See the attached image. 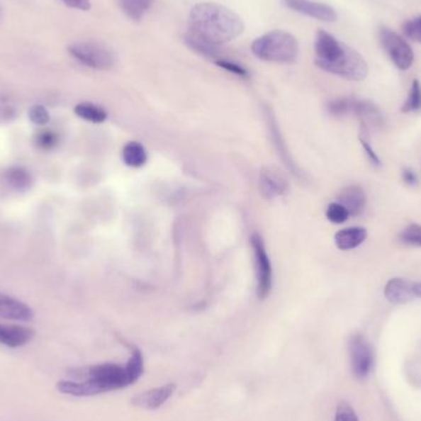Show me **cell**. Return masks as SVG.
Segmentation results:
<instances>
[{
  "instance_id": "d4e9b609",
  "label": "cell",
  "mask_w": 421,
  "mask_h": 421,
  "mask_svg": "<svg viewBox=\"0 0 421 421\" xmlns=\"http://www.w3.org/2000/svg\"><path fill=\"white\" fill-rule=\"evenodd\" d=\"M350 217L349 211L342 206V203L339 202H332L327 208V218L330 220L332 223L335 225H342L344 222H347V218Z\"/></svg>"
},
{
  "instance_id": "e0dca14e",
  "label": "cell",
  "mask_w": 421,
  "mask_h": 421,
  "mask_svg": "<svg viewBox=\"0 0 421 421\" xmlns=\"http://www.w3.org/2000/svg\"><path fill=\"white\" fill-rule=\"evenodd\" d=\"M351 111L360 117L362 123H372L374 126H379L383 123V116L379 111L378 108L370 103V101H364V100H355L352 99V108Z\"/></svg>"
},
{
  "instance_id": "7c38bea8",
  "label": "cell",
  "mask_w": 421,
  "mask_h": 421,
  "mask_svg": "<svg viewBox=\"0 0 421 421\" xmlns=\"http://www.w3.org/2000/svg\"><path fill=\"white\" fill-rule=\"evenodd\" d=\"M33 308L14 297L0 293V318L18 320V322H30L33 320Z\"/></svg>"
},
{
  "instance_id": "4dcf8cb0",
  "label": "cell",
  "mask_w": 421,
  "mask_h": 421,
  "mask_svg": "<svg viewBox=\"0 0 421 421\" xmlns=\"http://www.w3.org/2000/svg\"><path fill=\"white\" fill-rule=\"evenodd\" d=\"M334 421H359V417L349 403L342 402L337 405Z\"/></svg>"
},
{
  "instance_id": "83f0119b",
  "label": "cell",
  "mask_w": 421,
  "mask_h": 421,
  "mask_svg": "<svg viewBox=\"0 0 421 421\" xmlns=\"http://www.w3.org/2000/svg\"><path fill=\"white\" fill-rule=\"evenodd\" d=\"M28 120L36 126H45L51 120V116L43 105H33L28 111Z\"/></svg>"
},
{
  "instance_id": "ac0fdd59",
  "label": "cell",
  "mask_w": 421,
  "mask_h": 421,
  "mask_svg": "<svg viewBox=\"0 0 421 421\" xmlns=\"http://www.w3.org/2000/svg\"><path fill=\"white\" fill-rule=\"evenodd\" d=\"M185 43H186L187 46L190 47L193 51L197 52L198 55H202V56L207 57V58H212V60H215V62L218 61V60H225L223 52L220 51V47L208 43L203 38H198L193 33H187L186 36H185Z\"/></svg>"
},
{
  "instance_id": "cb8c5ba5",
  "label": "cell",
  "mask_w": 421,
  "mask_h": 421,
  "mask_svg": "<svg viewBox=\"0 0 421 421\" xmlns=\"http://www.w3.org/2000/svg\"><path fill=\"white\" fill-rule=\"evenodd\" d=\"M60 137L56 132L51 130H43L38 132V135L33 138V143L38 147V150H51L58 145Z\"/></svg>"
},
{
  "instance_id": "484cf974",
  "label": "cell",
  "mask_w": 421,
  "mask_h": 421,
  "mask_svg": "<svg viewBox=\"0 0 421 421\" xmlns=\"http://www.w3.org/2000/svg\"><path fill=\"white\" fill-rule=\"evenodd\" d=\"M359 138H360L361 145L364 147V150L369 157V159L371 160V163L376 165V167H381V160H379L378 155H376L374 148L371 147L370 135H369V130H367L365 123H361Z\"/></svg>"
},
{
  "instance_id": "5bb4252c",
  "label": "cell",
  "mask_w": 421,
  "mask_h": 421,
  "mask_svg": "<svg viewBox=\"0 0 421 421\" xmlns=\"http://www.w3.org/2000/svg\"><path fill=\"white\" fill-rule=\"evenodd\" d=\"M384 296L388 302L393 304L407 303L417 297L412 282L400 277H394L387 282L384 287Z\"/></svg>"
},
{
  "instance_id": "836d02e7",
  "label": "cell",
  "mask_w": 421,
  "mask_h": 421,
  "mask_svg": "<svg viewBox=\"0 0 421 421\" xmlns=\"http://www.w3.org/2000/svg\"><path fill=\"white\" fill-rule=\"evenodd\" d=\"M402 176L404 183L409 185V186H415V185H417V174L414 173V170H412V169H403Z\"/></svg>"
},
{
  "instance_id": "6da1fadb",
  "label": "cell",
  "mask_w": 421,
  "mask_h": 421,
  "mask_svg": "<svg viewBox=\"0 0 421 421\" xmlns=\"http://www.w3.org/2000/svg\"><path fill=\"white\" fill-rule=\"evenodd\" d=\"M131 384L125 366L106 362L70 371L68 378L57 383V389L72 397H94Z\"/></svg>"
},
{
  "instance_id": "5b68a950",
  "label": "cell",
  "mask_w": 421,
  "mask_h": 421,
  "mask_svg": "<svg viewBox=\"0 0 421 421\" xmlns=\"http://www.w3.org/2000/svg\"><path fill=\"white\" fill-rule=\"evenodd\" d=\"M379 40L389 58L400 70H407L414 62V52L404 38L387 28L379 30Z\"/></svg>"
},
{
  "instance_id": "3957f363",
  "label": "cell",
  "mask_w": 421,
  "mask_h": 421,
  "mask_svg": "<svg viewBox=\"0 0 421 421\" xmlns=\"http://www.w3.org/2000/svg\"><path fill=\"white\" fill-rule=\"evenodd\" d=\"M252 52L262 61L292 63L297 60L300 46L293 35L274 30L257 38L252 43Z\"/></svg>"
},
{
  "instance_id": "52a82bcc",
  "label": "cell",
  "mask_w": 421,
  "mask_h": 421,
  "mask_svg": "<svg viewBox=\"0 0 421 421\" xmlns=\"http://www.w3.org/2000/svg\"><path fill=\"white\" fill-rule=\"evenodd\" d=\"M351 369L359 379H365L374 366V351L370 342L361 334H355L349 342Z\"/></svg>"
},
{
  "instance_id": "8992f818",
  "label": "cell",
  "mask_w": 421,
  "mask_h": 421,
  "mask_svg": "<svg viewBox=\"0 0 421 421\" xmlns=\"http://www.w3.org/2000/svg\"><path fill=\"white\" fill-rule=\"evenodd\" d=\"M252 247L255 257V269H257V297L265 300L272 286V267L270 257L267 255L262 237L254 233L252 235Z\"/></svg>"
},
{
  "instance_id": "4316f807",
  "label": "cell",
  "mask_w": 421,
  "mask_h": 421,
  "mask_svg": "<svg viewBox=\"0 0 421 421\" xmlns=\"http://www.w3.org/2000/svg\"><path fill=\"white\" fill-rule=\"evenodd\" d=\"M400 240L403 243L409 244V245L421 247V225L415 223L408 225L407 228L400 233Z\"/></svg>"
},
{
  "instance_id": "7a4b0ae2",
  "label": "cell",
  "mask_w": 421,
  "mask_h": 421,
  "mask_svg": "<svg viewBox=\"0 0 421 421\" xmlns=\"http://www.w3.org/2000/svg\"><path fill=\"white\" fill-rule=\"evenodd\" d=\"M191 33L213 45L230 43L244 31V23L239 15L215 3H200L189 15Z\"/></svg>"
},
{
  "instance_id": "9a60e30c",
  "label": "cell",
  "mask_w": 421,
  "mask_h": 421,
  "mask_svg": "<svg viewBox=\"0 0 421 421\" xmlns=\"http://www.w3.org/2000/svg\"><path fill=\"white\" fill-rule=\"evenodd\" d=\"M339 203L345 207L350 215H360L362 211L365 210L366 193L360 186L350 185L344 187L339 193Z\"/></svg>"
},
{
  "instance_id": "f546056e",
  "label": "cell",
  "mask_w": 421,
  "mask_h": 421,
  "mask_svg": "<svg viewBox=\"0 0 421 421\" xmlns=\"http://www.w3.org/2000/svg\"><path fill=\"white\" fill-rule=\"evenodd\" d=\"M351 108H352V99H337L327 105L329 113L335 116L345 115L351 111Z\"/></svg>"
},
{
  "instance_id": "7402d4cb",
  "label": "cell",
  "mask_w": 421,
  "mask_h": 421,
  "mask_svg": "<svg viewBox=\"0 0 421 421\" xmlns=\"http://www.w3.org/2000/svg\"><path fill=\"white\" fill-rule=\"evenodd\" d=\"M125 367H126L127 374L131 379L132 384L140 378V376L145 371V361H143L142 352L138 349H133L131 357Z\"/></svg>"
},
{
  "instance_id": "f1b7e54d",
  "label": "cell",
  "mask_w": 421,
  "mask_h": 421,
  "mask_svg": "<svg viewBox=\"0 0 421 421\" xmlns=\"http://www.w3.org/2000/svg\"><path fill=\"white\" fill-rule=\"evenodd\" d=\"M404 35L415 43H421V15L415 19L409 20L403 26Z\"/></svg>"
},
{
  "instance_id": "1f68e13d",
  "label": "cell",
  "mask_w": 421,
  "mask_h": 421,
  "mask_svg": "<svg viewBox=\"0 0 421 421\" xmlns=\"http://www.w3.org/2000/svg\"><path fill=\"white\" fill-rule=\"evenodd\" d=\"M217 66L220 67V68H223V69L228 70L230 73H233V74L239 75V77H244V78H247L248 77L249 73L248 70L245 69L244 67L239 66L238 63H235V62L230 61V60H218V61L215 62Z\"/></svg>"
},
{
  "instance_id": "9c48e42d",
  "label": "cell",
  "mask_w": 421,
  "mask_h": 421,
  "mask_svg": "<svg viewBox=\"0 0 421 421\" xmlns=\"http://www.w3.org/2000/svg\"><path fill=\"white\" fill-rule=\"evenodd\" d=\"M175 389H176L175 383L164 384L162 387L148 389L132 398L131 404L133 407L145 409V410H155L162 407L164 403L173 395Z\"/></svg>"
},
{
  "instance_id": "e575fe53",
  "label": "cell",
  "mask_w": 421,
  "mask_h": 421,
  "mask_svg": "<svg viewBox=\"0 0 421 421\" xmlns=\"http://www.w3.org/2000/svg\"><path fill=\"white\" fill-rule=\"evenodd\" d=\"M414 293H415L417 297H420L421 298V282L414 284Z\"/></svg>"
},
{
  "instance_id": "d6986e66",
  "label": "cell",
  "mask_w": 421,
  "mask_h": 421,
  "mask_svg": "<svg viewBox=\"0 0 421 421\" xmlns=\"http://www.w3.org/2000/svg\"><path fill=\"white\" fill-rule=\"evenodd\" d=\"M147 152L143 145L138 142H128L122 150V159L131 168H140L147 162Z\"/></svg>"
},
{
  "instance_id": "4fadbf2b",
  "label": "cell",
  "mask_w": 421,
  "mask_h": 421,
  "mask_svg": "<svg viewBox=\"0 0 421 421\" xmlns=\"http://www.w3.org/2000/svg\"><path fill=\"white\" fill-rule=\"evenodd\" d=\"M33 337L35 332L30 327L0 324V344L4 347L11 349L25 347L33 340Z\"/></svg>"
},
{
  "instance_id": "ffe728a7",
  "label": "cell",
  "mask_w": 421,
  "mask_h": 421,
  "mask_svg": "<svg viewBox=\"0 0 421 421\" xmlns=\"http://www.w3.org/2000/svg\"><path fill=\"white\" fill-rule=\"evenodd\" d=\"M74 113L80 118L93 123H103L108 118V113L105 108L91 103H78L74 108Z\"/></svg>"
},
{
  "instance_id": "603a6c76",
  "label": "cell",
  "mask_w": 421,
  "mask_h": 421,
  "mask_svg": "<svg viewBox=\"0 0 421 421\" xmlns=\"http://www.w3.org/2000/svg\"><path fill=\"white\" fill-rule=\"evenodd\" d=\"M421 110V84L419 80L412 82V88L408 95L407 101L402 106V113H415Z\"/></svg>"
},
{
  "instance_id": "d6a6232c",
  "label": "cell",
  "mask_w": 421,
  "mask_h": 421,
  "mask_svg": "<svg viewBox=\"0 0 421 421\" xmlns=\"http://www.w3.org/2000/svg\"><path fill=\"white\" fill-rule=\"evenodd\" d=\"M67 6L73 8V9L83 10V11H88L91 8V3L90 0H62Z\"/></svg>"
},
{
  "instance_id": "277c9868",
  "label": "cell",
  "mask_w": 421,
  "mask_h": 421,
  "mask_svg": "<svg viewBox=\"0 0 421 421\" xmlns=\"http://www.w3.org/2000/svg\"><path fill=\"white\" fill-rule=\"evenodd\" d=\"M68 51L77 61L93 69H110L117 61L113 51L100 43H73L68 47Z\"/></svg>"
},
{
  "instance_id": "ba28073f",
  "label": "cell",
  "mask_w": 421,
  "mask_h": 421,
  "mask_svg": "<svg viewBox=\"0 0 421 421\" xmlns=\"http://www.w3.org/2000/svg\"><path fill=\"white\" fill-rule=\"evenodd\" d=\"M286 8L293 10L296 13L305 15L313 19L332 23L337 19L335 10L329 5L312 1V0H282Z\"/></svg>"
},
{
  "instance_id": "44dd1931",
  "label": "cell",
  "mask_w": 421,
  "mask_h": 421,
  "mask_svg": "<svg viewBox=\"0 0 421 421\" xmlns=\"http://www.w3.org/2000/svg\"><path fill=\"white\" fill-rule=\"evenodd\" d=\"M153 0H120L123 13L135 21H140L150 9Z\"/></svg>"
},
{
  "instance_id": "30bf717a",
  "label": "cell",
  "mask_w": 421,
  "mask_h": 421,
  "mask_svg": "<svg viewBox=\"0 0 421 421\" xmlns=\"http://www.w3.org/2000/svg\"><path fill=\"white\" fill-rule=\"evenodd\" d=\"M260 192L267 200H274L279 196H284L290 191V185L287 179L277 169H262L260 173Z\"/></svg>"
},
{
  "instance_id": "8fae6325",
  "label": "cell",
  "mask_w": 421,
  "mask_h": 421,
  "mask_svg": "<svg viewBox=\"0 0 421 421\" xmlns=\"http://www.w3.org/2000/svg\"><path fill=\"white\" fill-rule=\"evenodd\" d=\"M33 175L23 167H10L0 174V183L10 191H28L33 185Z\"/></svg>"
},
{
  "instance_id": "2e32d148",
  "label": "cell",
  "mask_w": 421,
  "mask_h": 421,
  "mask_svg": "<svg viewBox=\"0 0 421 421\" xmlns=\"http://www.w3.org/2000/svg\"><path fill=\"white\" fill-rule=\"evenodd\" d=\"M367 238V230L362 227H350L345 230H339L335 234V245L340 250L347 252L352 249L357 248L359 245L365 242Z\"/></svg>"
}]
</instances>
